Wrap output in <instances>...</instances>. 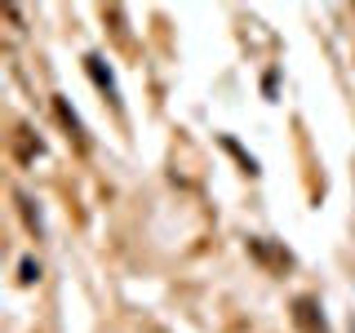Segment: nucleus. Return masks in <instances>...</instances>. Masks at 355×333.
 <instances>
[{"label": "nucleus", "instance_id": "7ed1b4c3", "mask_svg": "<svg viewBox=\"0 0 355 333\" xmlns=\"http://www.w3.org/2000/svg\"><path fill=\"white\" fill-rule=\"evenodd\" d=\"M31 280H40V262H22V284H31Z\"/></svg>", "mask_w": 355, "mask_h": 333}, {"label": "nucleus", "instance_id": "f03ea898", "mask_svg": "<svg viewBox=\"0 0 355 333\" xmlns=\"http://www.w3.org/2000/svg\"><path fill=\"white\" fill-rule=\"evenodd\" d=\"M89 71H94V80L103 85L111 98H116V80H111V71H103V58H89Z\"/></svg>", "mask_w": 355, "mask_h": 333}, {"label": "nucleus", "instance_id": "f257e3e1", "mask_svg": "<svg viewBox=\"0 0 355 333\" xmlns=\"http://www.w3.org/2000/svg\"><path fill=\"white\" fill-rule=\"evenodd\" d=\"M293 325L302 329V333H329L324 316L315 311V302H311V298H297V302H293Z\"/></svg>", "mask_w": 355, "mask_h": 333}]
</instances>
